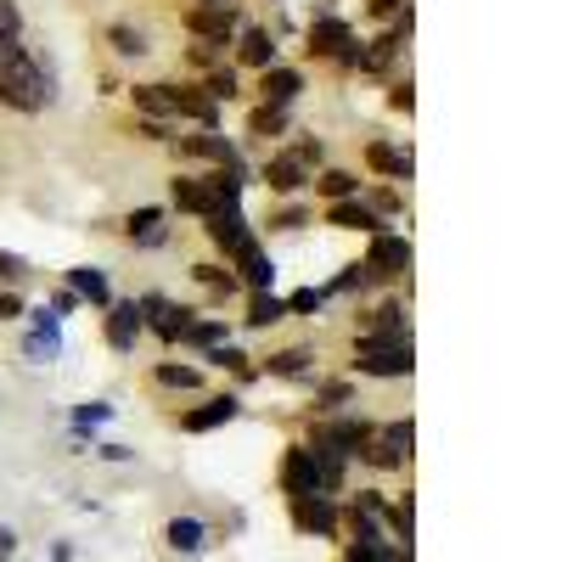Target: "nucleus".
I'll return each instance as SVG.
<instances>
[{
	"mask_svg": "<svg viewBox=\"0 0 562 562\" xmlns=\"http://www.w3.org/2000/svg\"><path fill=\"white\" fill-rule=\"evenodd\" d=\"M0 102L18 108V113H40L52 102V79L34 68V57L18 40H0Z\"/></svg>",
	"mask_w": 562,
	"mask_h": 562,
	"instance_id": "f257e3e1",
	"label": "nucleus"
},
{
	"mask_svg": "<svg viewBox=\"0 0 562 562\" xmlns=\"http://www.w3.org/2000/svg\"><path fill=\"white\" fill-rule=\"evenodd\" d=\"M355 366L366 378H411V338H360V355Z\"/></svg>",
	"mask_w": 562,
	"mask_h": 562,
	"instance_id": "f03ea898",
	"label": "nucleus"
},
{
	"mask_svg": "<svg viewBox=\"0 0 562 562\" xmlns=\"http://www.w3.org/2000/svg\"><path fill=\"white\" fill-rule=\"evenodd\" d=\"M411 439H416V434H411V422H389L383 434H371V439H366L360 456H366L371 467H400V461L411 456Z\"/></svg>",
	"mask_w": 562,
	"mask_h": 562,
	"instance_id": "7ed1b4c3",
	"label": "nucleus"
},
{
	"mask_svg": "<svg viewBox=\"0 0 562 562\" xmlns=\"http://www.w3.org/2000/svg\"><path fill=\"white\" fill-rule=\"evenodd\" d=\"M209 237L225 248V259H243V254L254 248V231H248L243 209H220V214H209Z\"/></svg>",
	"mask_w": 562,
	"mask_h": 562,
	"instance_id": "20e7f679",
	"label": "nucleus"
},
{
	"mask_svg": "<svg viewBox=\"0 0 562 562\" xmlns=\"http://www.w3.org/2000/svg\"><path fill=\"white\" fill-rule=\"evenodd\" d=\"M366 439H371L366 422H326V428H315V445L333 450V456H360Z\"/></svg>",
	"mask_w": 562,
	"mask_h": 562,
	"instance_id": "39448f33",
	"label": "nucleus"
},
{
	"mask_svg": "<svg viewBox=\"0 0 562 562\" xmlns=\"http://www.w3.org/2000/svg\"><path fill=\"white\" fill-rule=\"evenodd\" d=\"M140 321H153V333L158 338H169V344H180L186 338V326H192V310H175L169 299H147V304H140Z\"/></svg>",
	"mask_w": 562,
	"mask_h": 562,
	"instance_id": "423d86ee",
	"label": "nucleus"
},
{
	"mask_svg": "<svg viewBox=\"0 0 562 562\" xmlns=\"http://www.w3.org/2000/svg\"><path fill=\"white\" fill-rule=\"evenodd\" d=\"M349 45H355V34L344 18H321L310 29V57H349Z\"/></svg>",
	"mask_w": 562,
	"mask_h": 562,
	"instance_id": "0eeeda50",
	"label": "nucleus"
},
{
	"mask_svg": "<svg viewBox=\"0 0 562 562\" xmlns=\"http://www.w3.org/2000/svg\"><path fill=\"white\" fill-rule=\"evenodd\" d=\"M281 484H288V495H321V479H315V456L310 450H288V461H281Z\"/></svg>",
	"mask_w": 562,
	"mask_h": 562,
	"instance_id": "6e6552de",
	"label": "nucleus"
},
{
	"mask_svg": "<svg viewBox=\"0 0 562 562\" xmlns=\"http://www.w3.org/2000/svg\"><path fill=\"white\" fill-rule=\"evenodd\" d=\"M265 186H270V192H281V198H293V192H304V186H310V169L293 153H281V158L265 164Z\"/></svg>",
	"mask_w": 562,
	"mask_h": 562,
	"instance_id": "1a4fd4ad",
	"label": "nucleus"
},
{
	"mask_svg": "<svg viewBox=\"0 0 562 562\" xmlns=\"http://www.w3.org/2000/svg\"><path fill=\"white\" fill-rule=\"evenodd\" d=\"M411 265V243L405 237H378L371 243V259H366V276H400Z\"/></svg>",
	"mask_w": 562,
	"mask_h": 562,
	"instance_id": "9d476101",
	"label": "nucleus"
},
{
	"mask_svg": "<svg viewBox=\"0 0 562 562\" xmlns=\"http://www.w3.org/2000/svg\"><path fill=\"white\" fill-rule=\"evenodd\" d=\"M237 411H243V405H237V394H220V400H209L203 411H186L180 428H186V434H209V428H225V422L237 416Z\"/></svg>",
	"mask_w": 562,
	"mask_h": 562,
	"instance_id": "9b49d317",
	"label": "nucleus"
},
{
	"mask_svg": "<svg viewBox=\"0 0 562 562\" xmlns=\"http://www.w3.org/2000/svg\"><path fill=\"white\" fill-rule=\"evenodd\" d=\"M186 29H192L198 40H209V45H231V12H220V7H198V12H186Z\"/></svg>",
	"mask_w": 562,
	"mask_h": 562,
	"instance_id": "f8f14e48",
	"label": "nucleus"
},
{
	"mask_svg": "<svg viewBox=\"0 0 562 562\" xmlns=\"http://www.w3.org/2000/svg\"><path fill=\"white\" fill-rule=\"evenodd\" d=\"M169 108L198 119V124H214V113H220V102L209 97V90H192V85H169Z\"/></svg>",
	"mask_w": 562,
	"mask_h": 562,
	"instance_id": "ddd939ff",
	"label": "nucleus"
},
{
	"mask_svg": "<svg viewBox=\"0 0 562 562\" xmlns=\"http://www.w3.org/2000/svg\"><path fill=\"white\" fill-rule=\"evenodd\" d=\"M140 304H113V315H108V344L124 355V349H135V338H140Z\"/></svg>",
	"mask_w": 562,
	"mask_h": 562,
	"instance_id": "4468645a",
	"label": "nucleus"
},
{
	"mask_svg": "<svg viewBox=\"0 0 562 562\" xmlns=\"http://www.w3.org/2000/svg\"><path fill=\"white\" fill-rule=\"evenodd\" d=\"M293 518H299V529H315V535H333L338 529V512L326 506V495H299L293 501Z\"/></svg>",
	"mask_w": 562,
	"mask_h": 562,
	"instance_id": "2eb2a0df",
	"label": "nucleus"
},
{
	"mask_svg": "<svg viewBox=\"0 0 562 562\" xmlns=\"http://www.w3.org/2000/svg\"><path fill=\"white\" fill-rule=\"evenodd\" d=\"M180 153H192V158H214V164H225V169H243L225 135H180Z\"/></svg>",
	"mask_w": 562,
	"mask_h": 562,
	"instance_id": "dca6fc26",
	"label": "nucleus"
},
{
	"mask_svg": "<svg viewBox=\"0 0 562 562\" xmlns=\"http://www.w3.org/2000/svg\"><path fill=\"white\" fill-rule=\"evenodd\" d=\"M169 198H175V209H186V214H214L209 180H192V175H180V180L169 186Z\"/></svg>",
	"mask_w": 562,
	"mask_h": 562,
	"instance_id": "f3484780",
	"label": "nucleus"
},
{
	"mask_svg": "<svg viewBox=\"0 0 562 562\" xmlns=\"http://www.w3.org/2000/svg\"><path fill=\"white\" fill-rule=\"evenodd\" d=\"M259 90H265V108H288L299 90H304V79L293 68H265V85Z\"/></svg>",
	"mask_w": 562,
	"mask_h": 562,
	"instance_id": "a211bd4d",
	"label": "nucleus"
},
{
	"mask_svg": "<svg viewBox=\"0 0 562 562\" xmlns=\"http://www.w3.org/2000/svg\"><path fill=\"white\" fill-rule=\"evenodd\" d=\"M57 321H63L57 310H40L34 315V338H29V355L34 360H52L57 355Z\"/></svg>",
	"mask_w": 562,
	"mask_h": 562,
	"instance_id": "6ab92c4d",
	"label": "nucleus"
},
{
	"mask_svg": "<svg viewBox=\"0 0 562 562\" xmlns=\"http://www.w3.org/2000/svg\"><path fill=\"white\" fill-rule=\"evenodd\" d=\"M326 220H333V225H344V231H378V214H371L366 203H355V198L333 203V209H326Z\"/></svg>",
	"mask_w": 562,
	"mask_h": 562,
	"instance_id": "aec40b11",
	"label": "nucleus"
},
{
	"mask_svg": "<svg viewBox=\"0 0 562 562\" xmlns=\"http://www.w3.org/2000/svg\"><path fill=\"white\" fill-rule=\"evenodd\" d=\"M130 237H135L140 248H158V243H164V209H135V214H130Z\"/></svg>",
	"mask_w": 562,
	"mask_h": 562,
	"instance_id": "412c9836",
	"label": "nucleus"
},
{
	"mask_svg": "<svg viewBox=\"0 0 562 562\" xmlns=\"http://www.w3.org/2000/svg\"><path fill=\"white\" fill-rule=\"evenodd\" d=\"M130 97H135L140 113H153V124H164V119L175 113V108H169V85H135Z\"/></svg>",
	"mask_w": 562,
	"mask_h": 562,
	"instance_id": "4be33fe9",
	"label": "nucleus"
},
{
	"mask_svg": "<svg viewBox=\"0 0 562 562\" xmlns=\"http://www.w3.org/2000/svg\"><path fill=\"white\" fill-rule=\"evenodd\" d=\"M237 265L248 270V288H254V293H270V281H276V265L265 259V248H259V243H254V248H248V254H243Z\"/></svg>",
	"mask_w": 562,
	"mask_h": 562,
	"instance_id": "5701e85b",
	"label": "nucleus"
},
{
	"mask_svg": "<svg viewBox=\"0 0 562 562\" xmlns=\"http://www.w3.org/2000/svg\"><path fill=\"white\" fill-rule=\"evenodd\" d=\"M243 63H254V68H276V40H270L265 29H248V34H243Z\"/></svg>",
	"mask_w": 562,
	"mask_h": 562,
	"instance_id": "b1692460",
	"label": "nucleus"
},
{
	"mask_svg": "<svg viewBox=\"0 0 562 562\" xmlns=\"http://www.w3.org/2000/svg\"><path fill=\"white\" fill-rule=\"evenodd\" d=\"M315 192H321V198H333V203H344V198L360 192V180H355L349 169H326V175L315 180Z\"/></svg>",
	"mask_w": 562,
	"mask_h": 562,
	"instance_id": "393cba45",
	"label": "nucleus"
},
{
	"mask_svg": "<svg viewBox=\"0 0 562 562\" xmlns=\"http://www.w3.org/2000/svg\"><path fill=\"white\" fill-rule=\"evenodd\" d=\"M68 281H74V299H90V304H108V276H102V270H90V265H85V270H74Z\"/></svg>",
	"mask_w": 562,
	"mask_h": 562,
	"instance_id": "a878e982",
	"label": "nucleus"
},
{
	"mask_svg": "<svg viewBox=\"0 0 562 562\" xmlns=\"http://www.w3.org/2000/svg\"><path fill=\"white\" fill-rule=\"evenodd\" d=\"M164 535H169V546H175V551H203V535H209V529H203L198 518H175Z\"/></svg>",
	"mask_w": 562,
	"mask_h": 562,
	"instance_id": "bb28decb",
	"label": "nucleus"
},
{
	"mask_svg": "<svg viewBox=\"0 0 562 562\" xmlns=\"http://www.w3.org/2000/svg\"><path fill=\"white\" fill-rule=\"evenodd\" d=\"M371 169H383V175H400V180H405V175H411V158L394 153L389 140H371Z\"/></svg>",
	"mask_w": 562,
	"mask_h": 562,
	"instance_id": "cd10ccee",
	"label": "nucleus"
},
{
	"mask_svg": "<svg viewBox=\"0 0 562 562\" xmlns=\"http://www.w3.org/2000/svg\"><path fill=\"white\" fill-rule=\"evenodd\" d=\"M281 315H288V304H281L276 293H254V310H248V321H254V326H276Z\"/></svg>",
	"mask_w": 562,
	"mask_h": 562,
	"instance_id": "c85d7f7f",
	"label": "nucleus"
},
{
	"mask_svg": "<svg viewBox=\"0 0 562 562\" xmlns=\"http://www.w3.org/2000/svg\"><path fill=\"white\" fill-rule=\"evenodd\" d=\"M113 52H119V57H140V52H147V34L119 23V29H113Z\"/></svg>",
	"mask_w": 562,
	"mask_h": 562,
	"instance_id": "c756f323",
	"label": "nucleus"
},
{
	"mask_svg": "<svg viewBox=\"0 0 562 562\" xmlns=\"http://www.w3.org/2000/svg\"><path fill=\"white\" fill-rule=\"evenodd\" d=\"M220 338H225V326H220V321H192L180 344H203V349H209V344H220Z\"/></svg>",
	"mask_w": 562,
	"mask_h": 562,
	"instance_id": "7c9ffc66",
	"label": "nucleus"
},
{
	"mask_svg": "<svg viewBox=\"0 0 562 562\" xmlns=\"http://www.w3.org/2000/svg\"><path fill=\"white\" fill-rule=\"evenodd\" d=\"M158 383L164 389H198V371L192 366H158Z\"/></svg>",
	"mask_w": 562,
	"mask_h": 562,
	"instance_id": "2f4dec72",
	"label": "nucleus"
},
{
	"mask_svg": "<svg viewBox=\"0 0 562 562\" xmlns=\"http://www.w3.org/2000/svg\"><path fill=\"white\" fill-rule=\"evenodd\" d=\"M203 90H209L214 102H231V97H237V74L220 68V74H209V85H203Z\"/></svg>",
	"mask_w": 562,
	"mask_h": 562,
	"instance_id": "473e14b6",
	"label": "nucleus"
},
{
	"mask_svg": "<svg viewBox=\"0 0 562 562\" xmlns=\"http://www.w3.org/2000/svg\"><path fill=\"white\" fill-rule=\"evenodd\" d=\"M281 124H288V113H281V108H259V113L248 119V130H254V135H276Z\"/></svg>",
	"mask_w": 562,
	"mask_h": 562,
	"instance_id": "72a5a7b5",
	"label": "nucleus"
},
{
	"mask_svg": "<svg viewBox=\"0 0 562 562\" xmlns=\"http://www.w3.org/2000/svg\"><path fill=\"white\" fill-rule=\"evenodd\" d=\"M304 360H310L304 349H281V355L270 360V371H276V378H293V371H304Z\"/></svg>",
	"mask_w": 562,
	"mask_h": 562,
	"instance_id": "f704fd0d",
	"label": "nucleus"
},
{
	"mask_svg": "<svg viewBox=\"0 0 562 562\" xmlns=\"http://www.w3.org/2000/svg\"><path fill=\"white\" fill-rule=\"evenodd\" d=\"M23 34V18H18V7L12 0H0V40H18Z\"/></svg>",
	"mask_w": 562,
	"mask_h": 562,
	"instance_id": "c9c22d12",
	"label": "nucleus"
},
{
	"mask_svg": "<svg viewBox=\"0 0 562 562\" xmlns=\"http://www.w3.org/2000/svg\"><path fill=\"white\" fill-rule=\"evenodd\" d=\"M198 281H203V288H220V293H231V288H237V281H231L220 265H198Z\"/></svg>",
	"mask_w": 562,
	"mask_h": 562,
	"instance_id": "e433bc0d",
	"label": "nucleus"
},
{
	"mask_svg": "<svg viewBox=\"0 0 562 562\" xmlns=\"http://www.w3.org/2000/svg\"><path fill=\"white\" fill-rule=\"evenodd\" d=\"M321 304H326V293H321V288H304V293H293V299H288V310H299V315H310V310H321Z\"/></svg>",
	"mask_w": 562,
	"mask_h": 562,
	"instance_id": "4c0bfd02",
	"label": "nucleus"
},
{
	"mask_svg": "<svg viewBox=\"0 0 562 562\" xmlns=\"http://www.w3.org/2000/svg\"><path fill=\"white\" fill-rule=\"evenodd\" d=\"M338 405H349V383H326L321 389V411H338Z\"/></svg>",
	"mask_w": 562,
	"mask_h": 562,
	"instance_id": "58836bf2",
	"label": "nucleus"
},
{
	"mask_svg": "<svg viewBox=\"0 0 562 562\" xmlns=\"http://www.w3.org/2000/svg\"><path fill=\"white\" fill-rule=\"evenodd\" d=\"M29 276V259H18V254H0V281H23Z\"/></svg>",
	"mask_w": 562,
	"mask_h": 562,
	"instance_id": "ea45409f",
	"label": "nucleus"
},
{
	"mask_svg": "<svg viewBox=\"0 0 562 562\" xmlns=\"http://www.w3.org/2000/svg\"><path fill=\"white\" fill-rule=\"evenodd\" d=\"M214 366H231V371H248V355L225 344V349H214Z\"/></svg>",
	"mask_w": 562,
	"mask_h": 562,
	"instance_id": "a19ab883",
	"label": "nucleus"
},
{
	"mask_svg": "<svg viewBox=\"0 0 562 562\" xmlns=\"http://www.w3.org/2000/svg\"><path fill=\"white\" fill-rule=\"evenodd\" d=\"M113 411L108 405H79V428H90V422H108Z\"/></svg>",
	"mask_w": 562,
	"mask_h": 562,
	"instance_id": "79ce46f5",
	"label": "nucleus"
},
{
	"mask_svg": "<svg viewBox=\"0 0 562 562\" xmlns=\"http://www.w3.org/2000/svg\"><path fill=\"white\" fill-rule=\"evenodd\" d=\"M389 102H394L400 113H411V108H416V97H411V85H394V97H389Z\"/></svg>",
	"mask_w": 562,
	"mask_h": 562,
	"instance_id": "37998d69",
	"label": "nucleus"
},
{
	"mask_svg": "<svg viewBox=\"0 0 562 562\" xmlns=\"http://www.w3.org/2000/svg\"><path fill=\"white\" fill-rule=\"evenodd\" d=\"M270 225H276V231H299V225H304V214H299V209H288V214H276Z\"/></svg>",
	"mask_w": 562,
	"mask_h": 562,
	"instance_id": "c03bdc74",
	"label": "nucleus"
},
{
	"mask_svg": "<svg viewBox=\"0 0 562 562\" xmlns=\"http://www.w3.org/2000/svg\"><path fill=\"white\" fill-rule=\"evenodd\" d=\"M12 315H23V304L12 293H0V321H12Z\"/></svg>",
	"mask_w": 562,
	"mask_h": 562,
	"instance_id": "a18cd8bd",
	"label": "nucleus"
},
{
	"mask_svg": "<svg viewBox=\"0 0 562 562\" xmlns=\"http://www.w3.org/2000/svg\"><path fill=\"white\" fill-rule=\"evenodd\" d=\"M371 12H378V18H394V12H400V0H371Z\"/></svg>",
	"mask_w": 562,
	"mask_h": 562,
	"instance_id": "49530a36",
	"label": "nucleus"
},
{
	"mask_svg": "<svg viewBox=\"0 0 562 562\" xmlns=\"http://www.w3.org/2000/svg\"><path fill=\"white\" fill-rule=\"evenodd\" d=\"M12 546H18V540H12V529H0V557H12Z\"/></svg>",
	"mask_w": 562,
	"mask_h": 562,
	"instance_id": "de8ad7c7",
	"label": "nucleus"
},
{
	"mask_svg": "<svg viewBox=\"0 0 562 562\" xmlns=\"http://www.w3.org/2000/svg\"><path fill=\"white\" fill-rule=\"evenodd\" d=\"M203 7H220V12H225V0H203Z\"/></svg>",
	"mask_w": 562,
	"mask_h": 562,
	"instance_id": "09e8293b",
	"label": "nucleus"
}]
</instances>
